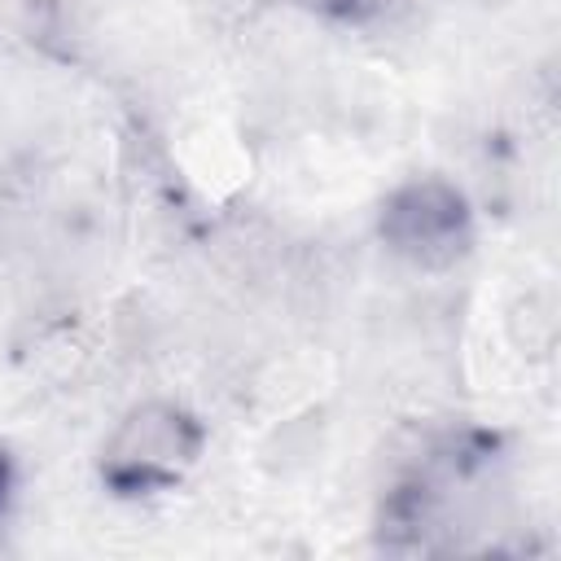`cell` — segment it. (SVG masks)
<instances>
[{"label": "cell", "mask_w": 561, "mask_h": 561, "mask_svg": "<svg viewBox=\"0 0 561 561\" xmlns=\"http://www.w3.org/2000/svg\"><path fill=\"white\" fill-rule=\"evenodd\" d=\"M381 241L416 267H447L469 250V206L447 180H408L381 206Z\"/></svg>", "instance_id": "obj_2"}, {"label": "cell", "mask_w": 561, "mask_h": 561, "mask_svg": "<svg viewBox=\"0 0 561 561\" xmlns=\"http://www.w3.org/2000/svg\"><path fill=\"white\" fill-rule=\"evenodd\" d=\"M320 13H333V18H364V13H381L390 0H302Z\"/></svg>", "instance_id": "obj_3"}, {"label": "cell", "mask_w": 561, "mask_h": 561, "mask_svg": "<svg viewBox=\"0 0 561 561\" xmlns=\"http://www.w3.org/2000/svg\"><path fill=\"white\" fill-rule=\"evenodd\" d=\"M202 451V425L167 399L136 403L101 447V478L118 495H153L175 486Z\"/></svg>", "instance_id": "obj_1"}, {"label": "cell", "mask_w": 561, "mask_h": 561, "mask_svg": "<svg viewBox=\"0 0 561 561\" xmlns=\"http://www.w3.org/2000/svg\"><path fill=\"white\" fill-rule=\"evenodd\" d=\"M4 491H9V460L0 451V508H4Z\"/></svg>", "instance_id": "obj_4"}]
</instances>
